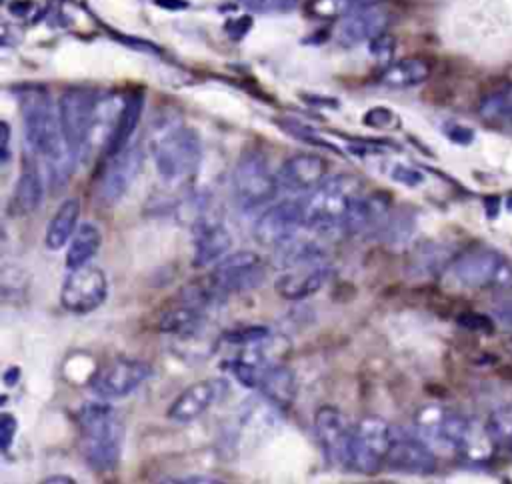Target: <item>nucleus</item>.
Segmentation results:
<instances>
[{
    "label": "nucleus",
    "instance_id": "14",
    "mask_svg": "<svg viewBox=\"0 0 512 484\" xmlns=\"http://www.w3.org/2000/svg\"><path fill=\"white\" fill-rule=\"evenodd\" d=\"M304 226L302 200H282L262 212L254 226V236L264 246L278 248L292 240Z\"/></svg>",
    "mask_w": 512,
    "mask_h": 484
},
{
    "label": "nucleus",
    "instance_id": "46",
    "mask_svg": "<svg viewBox=\"0 0 512 484\" xmlns=\"http://www.w3.org/2000/svg\"><path fill=\"white\" fill-rule=\"evenodd\" d=\"M508 450H512V444H510V448H508Z\"/></svg>",
    "mask_w": 512,
    "mask_h": 484
},
{
    "label": "nucleus",
    "instance_id": "6",
    "mask_svg": "<svg viewBox=\"0 0 512 484\" xmlns=\"http://www.w3.org/2000/svg\"><path fill=\"white\" fill-rule=\"evenodd\" d=\"M56 108L64 140L78 158L90 146L98 118V98L88 88H68L62 92Z\"/></svg>",
    "mask_w": 512,
    "mask_h": 484
},
{
    "label": "nucleus",
    "instance_id": "45",
    "mask_svg": "<svg viewBox=\"0 0 512 484\" xmlns=\"http://www.w3.org/2000/svg\"><path fill=\"white\" fill-rule=\"evenodd\" d=\"M46 482H74L70 476H48Z\"/></svg>",
    "mask_w": 512,
    "mask_h": 484
},
{
    "label": "nucleus",
    "instance_id": "27",
    "mask_svg": "<svg viewBox=\"0 0 512 484\" xmlns=\"http://www.w3.org/2000/svg\"><path fill=\"white\" fill-rule=\"evenodd\" d=\"M256 390L276 408L290 406L296 396L294 372L282 364H266Z\"/></svg>",
    "mask_w": 512,
    "mask_h": 484
},
{
    "label": "nucleus",
    "instance_id": "21",
    "mask_svg": "<svg viewBox=\"0 0 512 484\" xmlns=\"http://www.w3.org/2000/svg\"><path fill=\"white\" fill-rule=\"evenodd\" d=\"M328 164L316 154H298L288 158L276 172L278 184L294 192H310L326 180Z\"/></svg>",
    "mask_w": 512,
    "mask_h": 484
},
{
    "label": "nucleus",
    "instance_id": "43",
    "mask_svg": "<svg viewBox=\"0 0 512 484\" xmlns=\"http://www.w3.org/2000/svg\"><path fill=\"white\" fill-rule=\"evenodd\" d=\"M154 2L162 8H172V10H182L188 6L186 0H154Z\"/></svg>",
    "mask_w": 512,
    "mask_h": 484
},
{
    "label": "nucleus",
    "instance_id": "42",
    "mask_svg": "<svg viewBox=\"0 0 512 484\" xmlns=\"http://www.w3.org/2000/svg\"><path fill=\"white\" fill-rule=\"evenodd\" d=\"M20 378V368L18 366H10L4 370V384L6 386H14Z\"/></svg>",
    "mask_w": 512,
    "mask_h": 484
},
{
    "label": "nucleus",
    "instance_id": "11",
    "mask_svg": "<svg viewBox=\"0 0 512 484\" xmlns=\"http://www.w3.org/2000/svg\"><path fill=\"white\" fill-rule=\"evenodd\" d=\"M142 158V150L132 144L106 158L94 188V196L100 206L110 208L124 198L142 168Z\"/></svg>",
    "mask_w": 512,
    "mask_h": 484
},
{
    "label": "nucleus",
    "instance_id": "5",
    "mask_svg": "<svg viewBox=\"0 0 512 484\" xmlns=\"http://www.w3.org/2000/svg\"><path fill=\"white\" fill-rule=\"evenodd\" d=\"M448 276L462 288L512 290V264L496 250L478 246L448 264Z\"/></svg>",
    "mask_w": 512,
    "mask_h": 484
},
{
    "label": "nucleus",
    "instance_id": "23",
    "mask_svg": "<svg viewBox=\"0 0 512 484\" xmlns=\"http://www.w3.org/2000/svg\"><path fill=\"white\" fill-rule=\"evenodd\" d=\"M388 220H390L388 202L382 194H370V196L360 194L354 200V204L340 228L348 234H364V232L384 228L388 224Z\"/></svg>",
    "mask_w": 512,
    "mask_h": 484
},
{
    "label": "nucleus",
    "instance_id": "36",
    "mask_svg": "<svg viewBox=\"0 0 512 484\" xmlns=\"http://www.w3.org/2000/svg\"><path fill=\"white\" fill-rule=\"evenodd\" d=\"M394 120V114L388 108H372L366 112L364 116V124L372 126V128H386L390 122Z\"/></svg>",
    "mask_w": 512,
    "mask_h": 484
},
{
    "label": "nucleus",
    "instance_id": "20",
    "mask_svg": "<svg viewBox=\"0 0 512 484\" xmlns=\"http://www.w3.org/2000/svg\"><path fill=\"white\" fill-rule=\"evenodd\" d=\"M42 162L26 154L22 162V170L18 176V182L14 184V192L10 196V206L8 212L12 216H26L34 212L44 198V174H42Z\"/></svg>",
    "mask_w": 512,
    "mask_h": 484
},
{
    "label": "nucleus",
    "instance_id": "17",
    "mask_svg": "<svg viewBox=\"0 0 512 484\" xmlns=\"http://www.w3.org/2000/svg\"><path fill=\"white\" fill-rule=\"evenodd\" d=\"M226 392L224 380H198L186 386L168 406V418L176 424H188L210 410Z\"/></svg>",
    "mask_w": 512,
    "mask_h": 484
},
{
    "label": "nucleus",
    "instance_id": "3",
    "mask_svg": "<svg viewBox=\"0 0 512 484\" xmlns=\"http://www.w3.org/2000/svg\"><path fill=\"white\" fill-rule=\"evenodd\" d=\"M150 152L160 180L172 188L190 184L202 162L200 136L188 126L160 130L150 142Z\"/></svg>",
    "mask_w": 512,
    "mask_h": 484
},
{
    "label": "nucleus",
    "instance_id": "32",
    "mask_svg": "<svg viewBox=\"0 0 512 484\" xmlns=\"http://www.w3.org/2000/svg\"><path fill=\"white\" fill-rule=\"evenodd\" d=\"M266 338H270V330L264 326H246L240 330H230L224 334V342L234 344V346H252V344H260Z\"/></svg>",
    "mask_w": 512,
    "mask_h": 484
},
{
    "label": "nucleus",
    "instance_id": "25",
    "mask_svg": "<svg viewBox=\"0 0 512 484\" xmlns=\"http://www.w3.org/2000/svg\"><path fill=\"white\" fill-rule=\"evenodd\" d=\"M478 118L492 128L512 126V80L498 82L488 92L482 94L478 108Z\"/></svg>",
    "mask_w": 512,
    "mask_h": 484
},
{
    "label": "nucleus",
    "instance_id": "9",
    "mask_svg": "<svg viewBox=\"0 0 512 484\" xmlns=\"http://www.w3.org/2000/svg\"><path fill=\"white\" fill-rule=\"evenodd\" d=\"M108 296V278L102 268L84 264L68 272L60 288V304L72 314H90L104 304Z\"/></svg>",
    "mask_w": 512,
    "mask_h": 484
},
{
    "label": "nucleus",
    "instance_id": "30",
    "mask_svg": "<svg viewBox=\"0 0 512 484\" xmlns=\"http://www.w3.org/2000/svg\"><path fill=\"white\" fill-rule=\"evenodd\" d=\"M430 76V64L422 58H402L388 64L380 76L386 88H412Z\"/></svg>",
    "mask_w": 512,
    "mask_h": 484
},
{
    "label": "nucleus",
    "instance_id": "22",
    "mask_svg": "<svg viewBox=\"0 0 512 484\" xmlns=\"http://www.w3.org/2000/svg\"><path fill=\"white\" fill-rule=\"evenodd\" d=\"M332 268L324 264H306L286 270L274 284L276 292L290 302H300L318 292L330 280Z\"/></svg>",
    "mask_w": 512,
    "mask_h": 484
},
{
    "label": "nucleus",
    "instance_id": "10",
    "mask_svg": "<svg viewBox=\"0 0 512 484\" xmlns=\"http://www.w3.org/2000/svg\"><path fill=\"white\" fill-rule=\"evenodd\" d=\"M416 432L424 442L462 452L474 434L470 420L442 406H426L416 414Z\"/></svg>",
    "mask_w": 512,
    "mask_h": 484
},
{
    "label": "nucleus",
    "instance_id": "13",
    "mask_svg": "<svg viewBox=\"0 0 512 484\" xmlns=\"http://www.w3.org/2000/svg\"><path fill=\"white\" fill-rule=\"evenodd\" d=\"M264 276L266 272L260 258L250 250H242V252L224 256L214 266L208 280L220 294H226V292L256 288L264 282Z\"/></svg>",
    "mask_w": 512,
    "mask_h": 484
},
{
    "label": "nucleus",
    "instance_id": "15",
    "mask_svg": "<svg viewBox=\"0 0 512 484\" xmlns=\"http://www.w3.org/2000/svg\"><path fill=\"white\" fill-rule=\"evenodd\" d=\"M192 244L196 268H206L218 264L224 256L230 254L232 236L228 228L208 212H200L192 220Z\"/></svg>",
    "mask_w": 512,
    "mask_h": 484
},
{
    "label": "nucleus",
    "instance_id": "2",
    "mask_svg": "<svg viewBox=\"0 0 512 484\" xmlns=\"http://www.w3.org/2000/svg\"><path fill=\"white\" fill-rule=\"evenodd\" d=\"M80 452L96 472H110L118 466L124 444V422L108 400L86 402L78 410Z\"/></svg>",
    "mask_w": 512,
    "mask_h": 484
},
{
    "label": "nucleus",
    "instance_id": "38",
    "mask_svg": "<svg viewBox=\"0 0 512 484\" xmlns=\"http://www.w3.org/2000/svg\"><path fill=\"white\" fill-rule=\"evenodd\" d=\"M446 134H448V138H450L452 142H458V144H468V142H472V138H474V132H472L470 128L458 126V124L452 126V128H448Z\"/></svg>",
    "mask_w": 512,
    "mask_h": 484
},
{
    "label": "nucleus",
    "instance_id": "18",
    "mask_svg": "<svg viewBox=\"0 0 512 484\" xmlns=\"http://www.w3.org/2000/svg\"><path fill=\"white\" fill-rule=\"evenodd\" d=\"M384 466L388 470L402 472V474L428 476L436 470V456L428 448V442H424L420 436L418 438L400 436V438H392Z\"/></svg>",
    "mask_w": 512,
    "mask_h": 484
},
{
    "label": "nucleus",
    "instance_id": "19",
    "mask_svg": "<svg viewBox=\"0 0 512 484\" xmlns=\"http://www.w3.org/2000/svg\"><path fill=\"white\" fill-rule=\"evenodd\" d=\"M276 406L272 402H248L244 404L238 412L234 422L228 428V446L234 450H240V444L244 440L250 438V442L254 440V436L260 440L262 436H266L274 424H276Z\"/></svg>",
    "mask_w": 512,
    "mask_h": 484
},
{
    "label": "nucleus",
    "instance_id": "31",
    "mask_svg": "<svg viewBox=\"0 0 512 484\" xmlns=\"http://www.w3.org/2000/svg\"><path fill=\"white\" fill-rule=\"evenodd\" d=\"M484 430L496 448H510V444H512V406L496 408L488 416Z\"/></svg>",
    "mask_w": 512,
    "mask_h": 484
},
{
    "label": "nucleus",
    "instance_id": "34",
    "mask_svg": "<svg viewBox=\"0 0 512 484\" xmlns=\"http://www.w3.org/2000/svg\"><path fill=\"white\" fill-rule=\"evenodd\" d=\"M390 176H392V180H396L400 184H406V186H416V184H420L424 180V176L416 168L406 166V164H396L392 168Z\"/></svg>",
    "mask_w": 512,
    "mask_h": 484
},
{
    "label": "nucleus",
    "instance_id": "12",
    "mask_svg": "<svg viewBox=\"0 0 512 484\" xmlns=\"http://www.w3.org/2000/svg\"><path fill=\"white\" fill-rule=\"evenodd\" d=\"M152 376V366L138 358H114L90 380V390L100 400H120Z\"/></svg>",
    "mask_w": 512,
    "mask_h": 484
},
{
    "label": "nucleus",
    "instance_id": "1",
    "mask_svg": "<svg viewBox=\"0 0 512 484\" xmlns=\"http://www.w3.org/2000/svg\"><path fill=\"white\" fill-rule=\"evenodd\" d=\"M22 130L26 154L36 156L44 164L50 186L58 192L68 184L76 156L64 140L58 108L52 106L44 90H30L22 96Z\"/></svg>",
    "mask_w": 512,
    "mask_h": 484
},
{
    "label": "nucleus",
    "instance_id": "28",
    "mask_svg": "<svg viewBox=\"0 0 512 484\" xmlns=\"http://www.w3.org/2000/svg\"><path fill=\"white\" fill-rule=\"evenodd\" d=\"M78 218H80V202L76 198H66L54 216L48 222L44 242L50 250H60L64 244L70 242L72 234L78 228Z\"/></svg>",
    "mask_w": 512,
    "mask_h": 484
},
{
    "label": "nucleus",
    "instance_id": "16",
    "mask_svg": "<svg viewBox=\"0 0 512 484\" xmlns=\"http://www.w3.org/2000/svg\"><path fill=\"white\" fill-rule=\"evenodd\" d=\"M390 22V14L378 2L364 4L350 14H346L336 28V44L342 48H352L364 42H372L384 34Z\"/></svg>",
    "mask_w": 512,
    "mask_h": 484
},
{
    "label": "nucleus",
    "instance_id": "8",
    "mask_svg": "<svg viewBox=\"0 0 512 484\" xmlns=\"http://www.w3.org/2000/svg\"><path fill=\"white\" fill-rule=\"evenodd\" d=\"M392 430L380 418H364L350 428L344 464L362 474H376L392 444Z\"/></svg>",
    "mask_w": 512,
    "mask_h": 484
},
{
    "label": "nucleus",
    "instance_id": "24",
    "mask_svg": "<svg viewBox=\"0 0 512 484\" xmlns=\"http://www.w3.org/2000/svg\"><path fill=\"white\" fill-rule=\"evenodd\" d=\"M314 428H316L318 442L322 444L328 458L334 460V462L344 464V454H346V444H348L350 430L346 428L340 412L332 406L320 408L316 412V418H314Z\"/></svg>",
    "mask_w": 512,
    "mask_h": 484
},
{
    "label": "nucleus",
    "instance_id": "44",
    "mask_svg": "<svg viewBox=\"0 0 512 484\" xmlns=\"http://www.w3.org/2000/svg\"><path fill=\"white\" fill-rule=\"evenodd\" d=\"M170 482H218L210 476H184V478H172Z\"/></svg>",
    "mask_w": 512,
    "mask_h": 484
},
{
    "label": "nucleus",
    "instance_id": "39",
    "mask_svg": "<svg viewBox=\"0 0 512 484\" xmlns=\"http://www.w3.org/2000/svg\"><path fill=\"white\" fill-rule=\"evenodd\" d=\"M494 318L504 324L506 328H512V300H504L494 308Z\"/></svg>",
    "mask_w": 512,
    "mask_h": 484
},
{
    "label": "nucleus",
    "instance_id": "29",
    "mask_svg": "<svg viewBox=\"0 0 512 484\" xmlns=\"http://www.w3.org/2000/svg\"><path fill=\"white\" fill-rule=\"evenodd\" d=\"M102 246V232L92 222H82L72 234L66 250V268L74 270L88 264Z\"/></svg>",
    "mask_w": 512,
    "mask_h": 484
},
{
    "label": "nucleus",
    "instance_id": "35",
    "mask_svg": "<svg viewBox=\"0 0 512 484\" xmlns=\"http://www.w3.org/2000/svg\"><path fill=\"white\" fill-rule=\"evenodd\" d=\"M250 28H252V18L246 16V14H244V16H234V18H230V20L224 24L226 34H228L230 38H234V40L242 38Z\"/></svg>",
    "mask_w": 512,
    "mask_h": 484
},
{
    "label": "nucleus",
    "instance_id": "26",
    "mask_svg": "<svg viewBox=\"0 0 512 484\" xmlns=\"http://www.w3.org/2000/svg\"><path fill=\"white\" fill-rule=\"evenodd\" d=\"M142 110H144V96L140 92L130 94L124 100L122 108L118 110L116 122L110 128L108 138H106V156L116 154V152L124 150L126 146H130L132 134L136 132V126L142 118Z\"/></svg>",
    "mask_w": 512,
    "mask_h": 484
},
{
    "label": "nucleus",
    "instance_id": "33",
    "mask_svg": "<svg viewBox=\"0 0 512 484\" xmlns=\"http://www.w3.org/2000/svg\"><path fill=\"white\" fill-rule=\"evenodd\" d=\"M16 432H18V420L10 412H4L0 418V446L4 452L12 446Z\"/></svg>",
    "mask_w": 512,
    "mask_h": 484
},
{
    "label": "nucleus",
    "instance_id": "37",
    "mask_svg": "<svg viewBox=\"0 0 512 484\" xmlns=\"http://www.w3.org/2000/svg\"><path fill=\"white\" fill-rule=\"evenodd\" d=\"M460 324L470 330H476V332H486V334L492 332V320L482 314H462Z\"/></svg>",
    "mask_w": 512,
    "mask_h": 484
},
{
    "label": "nucleus",
    "instance_id": "4",
    "mask_svg": "<svg viewBox=\"0 0 512 484\" xmlns=\"http://www.w3.org/2000/svg\"><path fill=\"white\" fill-rule=\"evenodd\" d=\"M358 196L360 184L352 176L340 174L326 178L302 200L304 226L314 230L340 228Z\"/></svg>",
    "mask_w": 512,
    "mask_h": 484
},
{
    "label": "nucleus",
    "instance_id": "41",
    "mask_svg": "<svg viewBox=\"0 0 512 484\" xmlns=\"http://www.w3.org/2000/svg\"><path fill=\"white\" fill-rule=\"evenodd\" d=\"M0 130H2V164H6L10 160V126L8 122H2L0 124Z\"/></svg>",
    "mask_w": 512,
    "mask_h": 484
},
{
    "label": "nucleus",
    "instance_id": "7",
    "mask_svg": "<svg viewBox=\"0 0 512 484\" xmlns=\"http://www.w3.org/2000/svg\"><path fill=\"white\" fill-rule=\"evenodd\" d=\"M278 186L276 174L260 152H246L232 170V196L238 208L246 212L270 204Z\"/></svg>",
    "mask_w": 512,
    "mask_h": 484
},
{
    "label": "nucleus",
    "instance_id": "40",
    "mask_svg": "<svg viewBox=\"0 0 512 484\" xmlns=\"http://www.w3.org/2000/svg\"><path fill=\"white\" fill-rule=\"evenodd\" d=\"M242 6L252 8V10H270L278 4H284L286 0H238Z\"/></svg>",
    "mask_w": 512,
    "mask_h": 484
}]
</instances>
